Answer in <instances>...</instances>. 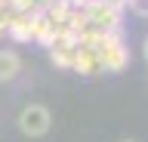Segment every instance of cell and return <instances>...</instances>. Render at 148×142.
I'll use <instances>...</instances> for the list:
<instances>
[{
    "mask_svg": "<svg viewBox=\"0 0 148 142\" xmlns=\"http://www.w3.org/2000/svg\"><path fill=\"white\" fill-rule=\"evenodd\" d=\"M9 12H37V0H6Z\"/></svg>",
    "mask_w": 148,
    "mask_h": 142,
    "instance_id": "8",
    "label": "cell"
},
{
    "mask_svg": "<svg viewBox=\"0 0 148 142\" xmlns=\"http://www.w3.org/2000/svg\"><path fill=\"white\" fill-rule=\"evenodd\" d=\"M9 34V10H6V3L0 6V37H6Z\"/></svg>",
    "mask_w": 148,
    "mask_h": 142,
    "instance_id": "9",
    "label": "cell"
},
{
    "mask_svg": "<svg viewBox=\"0 0 148 142\" xmlns=\"http://www.w3.org/2000/svg\"><path fill=\"white\" fill-rule=\"evenodd\" d=\"M18 71H22V56L16 49H0V84L16 80Z\"/></svg>",
    "mask_w": 148,
    "mask_h": 142,
    "instance_id": "7",
    "label": "cell"
},
{
    "mask_svg": "<svg viewBox=\"0 0 148 142\" xmlns=\"http://www.w3.org/2000/svg\"><path fill=\"white\" fill-rule=\"evenodd\" d=\"M90 43L96 47V53H99L105 71H123V68H127L130 49H127V43H123V37H120V31H114V34H102V37L90 40Z\"/></svg>",
    "mask_w": 148,
    "mask_h": 142,
    "instance_id": "1",
    "label": "cell"
},
{
    "mask_svg": "<svg viewBox=\"0 0 148 142\" xmlns=\"http://www.w3.org/2000/svg\"><path fill=\"white\" fill-rule=\"evenodd\" d=\"M133 12H139V16H148V0H130L127 3Z\"/></svg>",
    "mask_w": 148,
    "mask_h": 142,
    "instance_id": "10",
    "label": "cell"
},
{
    "mask_svg": "<svg viewBox=\"0 0 148 142\" xmlns=\"http://www.w3.org/2000/svg\"><path fill=\"white\" fill-rule=\"evenodd\" d=\"M120 142H136V139H120Z\"/></svg>",
    "mask_w": 148,
    "mask_h": 142,
    "instance_id": "12",
    "label": "cell"
},
{
    "mask_svg": "<svg viewBox=\"0 0 148 142\" xmlns=\"http://www.w3.org/2000/svg\"><path fill=\"white\" fill-rule=\"evenodd\" d=\"M46 49H49V59H53L56 68L71 71V68H74V59H77V49H80V43H77L71 34H59V37H56Z\"/></svg>",
    "mask_w": 148,
    "mask_h": 142,
    "instance_id": "4",
    "label": "cell"
},
{
    "mask_svg": "<svg viewBox=\"0 0 148 142\" xmlns=\"http://www.w3.org/2000/svg\"><path fill=\"white\" fill-rule=\"evenodd\" d=\"M49 127H53V114H49V108H46V105L31 102V105H25V108L18 111V130L25 133V136H31V139L46 136V133H49Z\"/></svg>",
    "mask_w": 148,
    "mask_h": 142,
    "instance_id": "3",
    "label": "cell"
},
{
    "mask_svg": "<svg viewBox=\"0 0 148 142\" xmlns=\"http://www.w3.org/2000/svg\"><path fill=\"white\" fill-rule=\"evenodd\" d=\"M77 43H80V49H77V59H74V68H71V71H77V74H83V77L105 74V68H102V59H99V53H96V47H92L90 40H77Z\"/></svg>",
    "mask_w": 148,
    "mask_h": 142,
    "instance_id": "5",
    "label": "cell"
},
{
    "mask_svg": "<svg viewBox=\"0 0 148 142\" xmlns=\"http://www.w3.org/2000/svg\"><path fill=\"white\" fill-rule=\"evenodd\" d=\"M34 19L37 12H9V37L18 43L34 40Z\"/></svg>",
    "mask_w": 148,
    "mask_h": 142,
    "instance_id": "6",
    "label": "cell"
},
{
    "mask_svg": "<svg viewBox=\"0 0 148 142\" xmlns=\"http://www.w3.org/2000/svg\"><path fill=\"white\" fill-rule=\"evenodd\" d=\"M142 59L148 62V37H145V43H142Z\"/></svg>",
    "mask_w": 148,
    "mask_h": 142,
    "instance_id": "11",
    "label": "cell"
},
{
    "mask_svg": "<svg viewBox=\"0 0 148 142\" xmlns=\"http://www.w3.org/2000/svg\"><path fill=\"white\" fill-rule=\"evenodd\" d=\"M80 10H83V16L90 19V25L99 31V34H114V31H120V25H123V10H120V6H111L105 0H86Z\"/></svg>",
    "mask_w": 148,
    "mask_h": 142,
    "instance_id": "2",
    "label": "cell"
}]
</instances>
